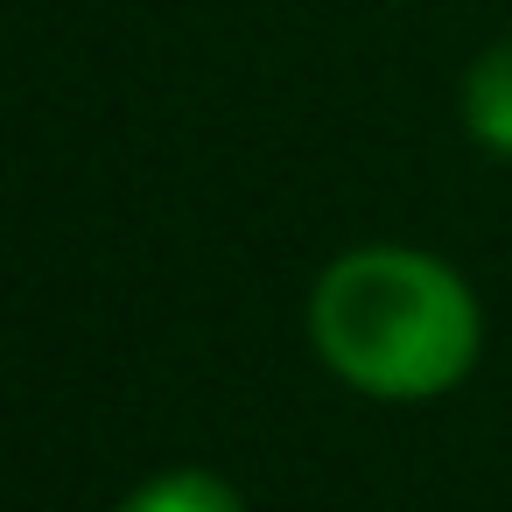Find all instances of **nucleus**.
Instances as JSON below:
<instances>
[{
    "label": "nucleus",
    "mask_w": 512,
    "mask_h": 512,
    "mask_svg": "<svg viewBox=\"0 0 512 512\" xmlns=\"http://www.w3.org/2000/svg\"><path fill=\"white\" fill-rule=\"evenodd\" d=\"M463 127L484 148L512 155V43H491L470 64V78H463Z\"/></svg>",
    "instance_id": "f03ea898"
},
{
    "label": "nucleus",
    "mask_w": 512,
    "mask_h": 512,
    "mask_svg": "<svg viewBox=\"0 0 512 512\" xmlns=\"http://www.w3.org/2000/svg\"><path fill=\"white\" fill-rule=\"evenodd\" d=\"M120 512H239V491L211 470H176V477L141 484Z\"/></svg>",
    "instance_id": "7ed1b4c3"
},
{
    "label": "nucleus",
    "mask_w": 512,
    "mask_h": 512,
    "mask_svg": "<svg viewBox=\"0 0 512 512\" xmlns=\"http://www.w3.org/2000/svg\"><path fill=\"white\" fill-rule=\"evenodd\" d=\"M309 337L323 365L358 393L428 400L477 365V302L442 260L407 246H365L316 281Z\"/></svg>",
    "instance_id": "f257e3e1"
}]
</instances>
